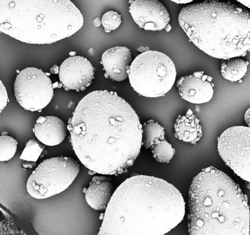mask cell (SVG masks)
Listing matches in <instances>:
<instances>
[{
	"label": "cell",
	"mask_w": 250,
	"mask_h": 235,
	"mask_svg": "<svg viewBox=\"0 0 250 235\" xmlns=\"http://www.w3.org/2000/svg\"><path fill=\"white\" fill-rule=\"evenodd\" d=\"M70 142L94 174L118 176L134 164L143 146V125L134 109L114 92L93 91L69 119Z\"/></svg>",
	"instance_id": "1"
},
{
	"label": "cell",
	"mask_w": 250,
	"mask_h": 235,
	"mask_svg": "<svg viewBox=\"0 0 250 235\" xmlns=\"http://www.w3.org/2000/svg\"><path fill=\"white\" fill-rule=\"evenodd\" d=\"M185 215L183 195L173 185L153 176L136 175L114 191L98 234L165 235Z\"/></svg>",
	"instance_id": "2"
},
{
	"label": "cell",
	"mask_w": 250,
	"mask_h": 235,
	"mask_svg": "<svg viewBox=\"0 0 250 235\" xmlns=\"http://www.w3.org/2000/svg\"><path fill=\"white\" fill-rule=\"evenodd\" d=\"M190 235H250L248 197L239 186L214 167L195 176L189 191Z\"/></svg>",
	"instance_id": "3"
},
{
	"label": "cell",
	"mask_w": 250,
	"mask_h": 235,
	"mask_svg": "<svg viewBox=\"0 0 250 235\" xmlns=\"http://www.w3.org/2000/svg\"><path fill=\"white\" fill-rule=\"evenodd\" d=\"M178 22L190 41L209 56L229 60L250 51V12L243 6L219 1L188 5Z\"/></svg>",
	"instance_id": "4"
},
{
	"label": "cell",
	"mask_w": 250,
	"mask_h": 235,
	"mask_svg": "<svg viewBox=\"0 0 250 235\" xmlns=\"http://www.w3.org/2000/svg\"><path fill=\"white\" fill-rule=\"evenodd\" d=\"M83 22L81 11L69 0L0 1V30L22 43H57L75 34Z\"/></svg>",
	"instance_id": "5"
},
{
	"label": "cell",
	"mask_w": 250,
	"mask_h": 235,
	"mask_svg": "<svg viewBox=\"0 0 250 235\" xmlns=\"http://www.w3.org/2000/svg\"><path fill=\"white\" fill-rule=\"evenodd\" d=\"M128 75L132 88L140 95L158 98L165 96L173 88L177 70L167 54L148 50L132 61Z\"/></svg>",
	"instance_id": "6"
},
{
	"label": "cell",
	"mask_w": 250,
	"mask_h": 235,
	"mask_svg": "<svg viewBox=\"0 0 250 235\" xmlns=\"http://www.w3.org/2000/svg\"><path fill=\"white\" fill-rule=\"evenodd\" d=\"M80 171L79 163L70 157L59 156L45 160L28 179L27 191L36 199L50 198L67 189Z\"/></svg>",
	"instance_id": "7"
},
{
	"label": "cell",
	"mask_w": 250,
	"mask_h": 235,
	"mask_svg": "<svg viewBox=\"0 0 250 235\" xmlns=\"http://www.w3.org/2000/svg\"><path fill=\"white\" fill-rule=\"evenodd\" d=\"M49 74L34 67L27 68L19 73L14 83L16 99L26 111L41 112L54 96Z\"/></svg>",
	"instance_id": "8"
},
{
	"label": "cell",
	"mask_w": 250,
	"mask_h": 235,
	"mask_svg": "<svg viewBox=\"0 0 250 235\" xmlns=\"http://www.w3.org/2000/svg\"><path fill=\"white\" fill-rule=\"evenodd\" d=\"M219 154L238 176L250 182V128L235 126L218 138Z\"/></svg>",
	"instance_id": "9"
},
{
	"label": "cell",
	"mask_w": 250,
	"mask_h": 235,
	"mask_svg": "<svg viewBox=\"0 0 250 235\" xmlns=\"http://www.w3.org/2000/svg\"><path fill=\"white\" fill-rule=\"evenodd\" d=\"M129 12L138 26L146 30L161 31L170 21L167 7L155 0H136L131 2Z\"/></svg>",
	"instance_id": "10"
},
{
	"label": "cell",
	"mask_w": 250,
	"mask_h": 235,
	"mask_svg": "<svg viewBox=\"0 0 250 235\" xmlns=\"http://www.w3.org/2000/svg\"><path fill=\"white\" fill-rule=\"evenodd\" d=\"M59 68V79L67 91H83L94 79L95 69L83 57H70L62 63Z\"/></svg>",
	"instance_id": "11"
},
{
	"label": "cell",
	"mask_w": 250,
	"mask_h": 235,
	"mask_svg": "<svg viewBox=\"0 0 250 235\" xmlns=\"http://www.w3.org/2000/svg\"><path fill=\"white\" fill-rule=\"evenodd\" d=\"M213 78L203 71L179 78L176 83L181 98L193 104L208 103L214 95Z\"/></svg>",
	"instance_id": "12"
},
{
	"label": "cell",
	"mask_w": 250,
	"mask_h": 235,
	"mask_svg": "<svg viewBox=\"0 0 250 235\" xmlns=\"http://www.w3.org/2000/svg\"><path fill=\"white\" fill-rule=\"evenodd\" d=\"M130 50L125 47L116 46L106 50L102 56L101 64L105 77L121 82L128 78V70L132 64Z\"/></svg>",
	"instance_id": "13"
},
{
	"label": "cell",
	"mask_w": 250,
	"mask_h": 235,
	"mask_svg": "<svg viewBox=\"0 0 250 235\" xmlns=\"http://www.w3.org/2000/svg\"><path fill=\"white\" fill-rule=\"evenodd\" d=\"M67 126L59 118L54 116L40 117L33 128L35 136L45 145H59L66 136Z\"/></svg>",
	"instance_id": "14"
},
{
	"label": "cell",
	"mask_w": 250,
	"mask_h": 235,
	"mask_svg": "<svg viewBox=\"0 0 250 235\" xmlns=\"http://www.w3.org/2000/svg\"><path fill=\"white\" fill-rule=\"evenodd\" d=\"M114 191L112 178L96 176L92 178L89 187L84 192L86 202L91 208L104 211L106 209Z\"/></svg>",
	"instance_id": "15"
},
{
	"label": "cell",
	"mask_w": 250,
	"mask_h": 235,
	"mask_svg": "<svg viewBox=\"0 0 250 235\" xmlns=\"http://www.w3.org/2000/svg\"><path fill=\"white\" fill-rule=\"evenodd\" d=\"M200 120L190 109L179 115L174 124L175 137L184 142L196 144L202 136Z\"/></svg>",
	"instance_id": "16"
},
{
	"label": "cell",
	"mask_w": 250,
	"mask_h": 235,
	"mask_svg": "<svg viewBox=\"0 0 250 235\" xmlns=\"http://www.w3.org/2000/svg\"><path fill=\"white\" fill-rule=\"evenodd\" d=\"M249 62L240 58L222 60L221 73L226 80L239 82L246 74Z\"/></svg>",
	"instance_id": "17"
},
{
	"label": "cell",
	"mask_w": 250,
	"mask_h": 235,
	"mask_svg": "<svg viewBox=\"0 0 250 235\" xmlns=\"http://www.w3.org/2000/svg\"><path fill=\"white\" fill-rule=\"evenodd\" d=\"M165 129L157 122L150 120L143 126V145L151 148L155 141L165 140Z\"/></svg>",
	"instance_id": "18"
},
{
	"label": "cell",
	"mask_w": 250,
	"mask_h": 235,
	"mask_svg": "<svg viewBox=\"0 0 250 235\" xmlns=\"http://www.w3.org/2000/svg\"><path fill=\"white\" fill-rule=\"evenodd\" d=\"M151 149L153 158L160 163H169L175 153V148L166 139L156 140Z\"/></svg>",
	"instance_id": "19"
},
{
	"label": "cell",
	"mask_w": 250,
	"mask_h": 235,
	"mask_svg": "<svg viewBox=\"0 0 250 235\" xmlns=\"http://www.w3.org/2000/svg\"><path fill=\"white\" fill-rule=\"evenodd\" d=\"M18 145L17 140L2 133L0 137V161L7 162L12 159L17 151Z\"/></svg>",
	"instance_id": "20"
},
{
	"label": "cell",
	"mask_w": 250,
	"mask_h": 235,
	"mask_svg": "<svg viewBox=\"0 0 250 235\" xmlns=\"http://www.w3.org/2000/svg\"><path fill=\"white\" fill-rule=\"evenodd\" d=\"M44 148V145L39 141L31 139L26 143L24 150L20 156V159L27 162H36Z\"/></svg>",
	"instance_id": "21"
},
{
	"label": "cell",
	"mask_w": 250,
	"mask_h": 235,
	"mask_svg": "<svg viewBox=\"0 0 250 235\" xmlns=\"http://www.w3.org/2000/svg\"><path fill=\"white\" fill-rule=\"evenodd\" d=\"M101 20L105 32L108 33L120 27L122 23V16L118 12L109 11L104 14Z\"/></svg>",
	"instance_id": "22"
},
{
	"label": "cell",
	"mask_w": 250,
	"mask_h": 235,
	"mask_svg": "<svg viewBox=\"0 0 250 235\" xmlns=\"http://www.w3.org/2000/svg\"><path fill=\"white\" fill-rule=\"evenodd\" d=\"M0 97H1V113L6 106L8 102L9 101V97H8L7 93L5 87L1 81L0 84Z\"/></svg>",
	"instance_id": "23"
},
{
	"label": "cell",
	"mask_w": 250,
	"mask_h": 235,
	"mask_svg": "<svg viewBox=\"0 0 250 235\" xmlns=\"http://www.w3.org/2000/svg\"><path fill=\"white\" fill-rule=\"evenodd\" d=\"M245 120L248 127L250 128V108L247 110L245 113Z\"/></svg>",
	"instance_id": "24"
},
{
	"label": "cell",
	"mask_w": 250,
	"mask_h": 235,
	"mask_svg": "<svg viewBox=\"0 0 250 235\" xmlns=\"http://www.w3.org/2000/svg\"><path fill=\"white\" fill-rule=\"evenodd\" d=\"M94 25L96 27H100L102 24V20L99 18H96L93 21Z\"/></svg>",
	"instance_id": "25"
},
{
	"label": "cell",
	"mask_w": 250,
	"mask_h": 235,
	"mask_svg": "<svg viewBox=\"0 0 250 235\" xmlns=\"http://www.w3.org/2000/svg\"><path fill=\"white\" fill-rule=\"evenodd\" d=\"M237 1L238 2L242 5H244L250 9V1H240V0H238Z\"/></svg>",
	"instance_id": "26"
},
{
	"label": "cell",
	"mask_w": 250,
	"mask_h": 235,
	"mask_svg": "<svg viewBox=\"0 0 250 235\" xmlns=\"http://www.w3.org/2000/svg\"><path fill=\"white\" fill-rule=\"evenodd\" d=\"M148 49H148V48H147V47H141L140 48H138L137 50H138V51L142 52V53H144L145 52L149 50Z\"/></svg>",
	"instance_id": "27"
},
{
	"label": "cell",
	"mask_w": 250,
	"mask_h": 235,
	"mask_svg": "<svg viewBox=\"0 0 250 235\" xmlns=\"http://www.w3.org/2000/svg\"><path fill=\"white\" fill-rule=\"evenodd\" d=\"M57 66H55L53 67L51 69L53 70H51V72H54L53 74H58L59 73V70L60 68H59Z\"/></svg>",
	"instance_id": "28"
},
{
	"label": "cell",
	"mask_w": 250,
	"mask_h": 235,
	"mask_svg": "<svg viewBox=\"0 0 250 235\" xmlns=\"http://www.w3.org/2000/svg\"><path fill=\"white\" fill-rule=\"evenodd\" d=\"M177 4H186L192 2V1H172Z\"/></svg>",
	"instance_id": "29"
},
{
	"label": "cell",
	"mask_w": 250,
	"mask_h": 235,
	"mask_svg": "<svg viewBox=\"0 0 250 235\" xmlns=\"http://www.w3.org/2000/svg\"><path fill=\"white\" fill-rule=\"evenodd\" d=\"M171 29V27L169 24H168L167 27L165 28V29L167 31V32H169V31H170Z\"/></svg>",
	"instance_id": "30"
},
{
	"label": "cell",
	"mask_w": 250,
	"mask_h": 235,
	"mask_svg": "<svg viewBox=\"0 0 250 235\" xmlns=\"http://www.w3.org/2000/svg\"><path fill=\"white\" fill-rule=\"evenodd\" d=\"M245 185L248 189L250 190V182H246Z\"/></svg>",
	"instance_id": "31"
},
{
	"label": "cell",
	"mask_w": 250,
	"mask_h": 235,
	"mask_svg": "<svg viewBox=\"0 0 250 235\" xmlns=\"http://www.w3.org/2000/svg\"><path fill=\"white\" fill-rule=\"evenodd\" d=\"M70 54H72V57L75 56V55L76 54V52H70Z\"/></svg>",
	"instance_id": "32"
}]
</instances>
